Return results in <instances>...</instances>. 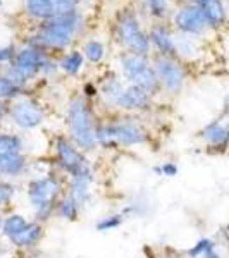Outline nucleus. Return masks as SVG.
<instances>
[{
	"label": "nucleus",
	"instance_id": "1",
	"mask_svg": "<svg viewBox=\"0 0 229 258\" xmlns=\"http://www.w3.org/2000/svg\"><path fill=\"white\" fill-rule=\"evenodd\" d=\"M81 26L83 16L78 11L48 21H41L36 35L31 40V45L40 50H64L73 43Z\"/></svg>",
	"mask_w": 229,
	"mask_h": 258
},
{
	"label": "nucleus",
	"instance_id": "2",
	"mask_svg": "<svg viewBox=\"0 0 229 258\" xmlns=\"http://www.w3.org/2000/svg\"><path fill=\"white\" fill-rule=\"evenodd\" d=\"M28 202H30L36 222L45 224L57 212L61 198L64 197V181L57 174H45L28 182Z\"/></svg>",
	"mask_w": 229,
	"mask_h": 258
},
{
	"label": "nucleus",
	"instance_id": "3",
	"mask_svg": "<svg viewBox=\"0 0 229 258\" xmlns=\"http://www.w3.org/2000/svg\"><path fill=\"white\" fill-rule=\"evenodd\" d=\"M66 122H68L69 138L76 145L81 152L88 153L93 152L97 147V124H95L93 112H91L88 102L83 97H76L69 102L68 115H66Z\"/></svg>",
	"mask_w": 229,
	"mask_h": 258
},
{
	"label": "nucleus",
	"instance_id": "4",
	"mask_svg": "<svg viewBox=\"0 0 229 258\" xmlns=\"http://www.w3.org/2000/svg\"><path fill=\"white\" fill-rule=\"evenodd\" d=\"M97 143L103 148H128L148 143V133L136 122L121 120L97 127Z\"/></svg>",
	"mask_w": 229,
	"mask_h": 258
},
{
	"label": "nucleus",
	"instance_id": "5",
	"mask_svg": "<svg viewBox=\"0 0 229 258\" xmlns=\"http://www.w3.org/2000/svg\"><path fill=\"white\" fill-rule=\"evenodd\" d=\"M119 69L123 73V78L130 85L140 86L145 91H148L150 95H155L162 90L160 81L157 78V73L153 69L148 55L124 52L119 57Z\"/></svg>",
	"mask_w": 229,
	"mask_h": 258
},
{
	"label": "nucleus",
	"instance_id": "6",
	"mask_svg": "<svg viewBox=\"0 0 229 258\" xmlns=\"http://www.w3.org/2000/svg\"><path fill=\"white\" fill-rule=\"evenodd\" d=\"M47 59L48 57L45 55L43 50L30 45V47L18 50L14 60L7 66L4 74H6L7 78H11L14 83H18V85L26 88L28 83L31 80H35L38 74H41V69H43Z\"/></svg>",
	"mask_w": 229,
	"mask_h": 258
},
{
	"label": "nucleus",
	"instance_id": "7",
	"mask_svg": "<svg viewBox=\"0 0 229 258\" xmlns=\"http://www.w3.org/2000/svg\"><path fill=\"white\" fill-rule=\"evenodd\" d=\"M118 38L128 52L141 53V55H148L150 52V38L143 31L138 18L131 12H124L121 14L118 21Z\"/></svg>",
	"mask_w": 229,
	"mask_h": 258
},
{
	"label": "nucleus",
	"instance_id": "8",
	"mask_svg": "<svg viewBox=\"0 0 229 258\" xmlns=\"http://www.w3.org/2000/svg\"><path fill=\"white\" fill-rule=\"evenodd\" d=\"M53 160L57 169L66 176H74L80 170L90 167L86 153L81 152L68 136H59L53 143Z\"/></svg>",
	"mask_w": 229,
	"mask_h": 258
},
{
	"label": "nucleus",
	"instance_id": "9",
	"mask_svg": "<svg viewBox=\"0 0 229 258\" xmlns=\"http://www.w3.org/2000/svg\"><path fill=\"white\" fill-rule=\"evenodd\" d=\"M173 23H174V28H176L181 35L191 36V38L202 36L203 33L209 30L205 16H203V12L197 2H190V4L181 6L180 9L174 12Z\"/></svg>",
	"mask_w": 229,
	"mask_h": 258
},
{
	"label": "nucleus",
	"instance_id": "10",
	"mask_svg": "<svg viewBox=\"0 0 229 258\" xmlns=\"http://www.w3.org/2000/svg\"><path fill=\"white\" fill-rule=\"evenodd\" d=\"M153 69L160 81V88L170 95H176L183 90L186 83V71L180 60L174 57H162L159 55L153 62Z\"/></svg>",
	"mask_w": 229,
	"mask_h": 258
},
{
	"label": "nucleus",
	"instance_id": "11",
	"mask_svg": "<svg viewBox=\"0 0 229 258\" xmlns=\"http://www.w3.org/2000/svg\"><path fill=\"white\" fill-rule=\"evenodd\" d=\"M9 117L23 131H33V129L40 127L45 120V112L31 98H18L9 107Z\"/></svg>",
	"mask_w": 229,
	"mask_h": 258
},
{
	"label": "nucleus",
	"instance_id": "12",
	"mask_svg": "<svg viewBox=\"0 0 229 258\" xmlns=\"http://www.w3.org/2000/svg\"><path fill=\"white\" fill-rule=\"evenodd\" d=\"M28 16L38 21H48L76 11V0H24Z\"/></svg>",
	"mask_w": 229,
	"mask_h": 258
},
{
	"label": "nucleus",
	"instance_id": "13",
	"mask_svg": "<svg viewBox=\"0 0 229 258\" xmlns=\"http://www.w3.org/2000/svg\"><path fill=\"white\" fill-rule=\"evenodd\" d=\"M229 120L219 117L205 124L198 133V138L212 153H224L229 150Z\"/></svg>",
	"mask_w": 229,
	"mask_h": 258
},
{
	"label": "nucleus",
	"instance_id": "14",
	"mask_svg": "<svg viewBox=\"0 0 229 258\" xmlns=\"http://www.w3.org/2000/svg\"><path fill=\"white\" fill-rule=\"evenodd\" d=\"M95 176H93V170L91 167H86L80 170L78 174L69 177L68 182V193L74 202L78 203V207L83 210L91 203L93 200V193H91V186H93Z\"/></svg>",
	"mask_w": 229,
	"mask_h": 258
},
{
	"label": "nucleus",
	"instance_id": "15",
	"mask_svg": "<svg viewBox=\"0 0 229 258\" xmlns=\"http://www.w3.org/2000/svg\"><path fill=\"white\" fill-rule=\"evenodd\" d=\"M152 105V95L148 91H145L143 88L136 85H130L128 83L126 88H124L123 95L119 97L118 103L116 107L121 110H126V112H141V110H147Z\"/></svg>",
	"mask_w": 229,
	"mask_h": 258
},
{
	"label": "nucleus",
	"instance_id": "16",
	"mask_svg": "<svg viewBox=\"0 0 229 258\" xmlns=\"http://www.w3.org/2000/svg\"><path fill=\"white\" fill-rule=\"evenodd\" d=\"M207 19V24L212 30H219L227 21V6L224 0H197Z\"/></svg>",
	"mask_w": 229,
	"mask_h": 258
},
{
	"label": "nucleus",
	"instance_id": "17",
	"mask_svg": "<svg viewBox=\"0 0 229 258\" xmlns=\"http://www.w3.org/2000/svg\"><path fill=\"white\" fill-rule=\"evenodd\" d=\"M150 45L157 48L162 57H176V38L165 26H153L148 33Z\"/></svg>",
	"mask_w": 229,
	"mask_h": 258
},
{
	"label": "nucleus",
	"instance_id": "18",
	"mask_svg": "<svg viewBox=\"0 0 229 258\" xmlns=\"http://www.w3.org/2000/svg\"><path fill=\"white\" fill-rule=\"evenodd\" d=\"M28 169V157L21 153H9L0 157V176L4 177H19Z\"/></svg>",
	"mask_w": 229,
	"mask_h": 258
},
{
	"label": "nucleus",
	"instance_id": "19",
	"mask_svg": "<svg viewBox=\"0 0 229 258\" xmlns=\"http://www.w3.org/2000/svg\"><path fill=\"white\" fill-rule=\"evenodd\" d=\"M45 231H43V224L36 222V220H31L30 227L19 236L18 239L14 241V246L18 249H23V251H30V249L36 248L40 244L41 238H43Z\"/></svg>",
	"mask_w": 229,
	"mask_h": 258
},
{
	"label": "nucleus",
	"instance_id": "20",
	"mask_svg": "<svg viewBox=\"0 0 229 258\" xmlns=\"http://www.w3.org/2000/svg\"><path fill=\"white\" fill-rule=\"evenodd\" d=\"M188 258H222L219 243L212 238H200L197 243L186 249Z\"/></svg>",
	"mask_w": 229,
	"mask_h": 258
},
{
	"label": "nucleus",
	"instance_id": "21",
	"mask_svg": "<svg viewBox=\"0 0 229 258\" xmlns=\"http://www.w3.org/2000/svg\"><path fill=\"white\" fill-rule=\"evenodd\" d=\"M31 220H28L24 215L21 214H11L4 219V226H2V234L11 241V244L30 227Z\"/></svg>",
	"mask_w": 229,
	"mask_h": 258
},
{
	"label": "nucleus",
	"instance_id": "22",
	"mask_svg": "<svg viewBox=\"0 0 229 258\" xmlns=\"http://www.w3.org/2000/svg\"><path fill=\"white\" fill-rule=\"evenodd\" d=\"M124 88H126L124 81H121L119 78L112 76V78H109V80L103 81L102 88H100V97L103 98V102L105 103L116 107V103H118L119 97L123 95Z\"/></svg>",
	"mask_w": 229,
	"mask_h": 258
},
{
	"label": "nucleus",
	"instance_id": "23",
	"mask_svg": "<svg viewBox=\"0 0 229 258\" xmlns=\"http://www.w3.org/2000/svg\"><path fill=\"white\" fill-rule=\"evenodd\" d=\"M83 66H85V55L80 50H73V52L66 53L59 62V69L69 76H76L83 69Z\"/></svg>",
	"mask_w": 229,
	"mask_h": 258
},
{
	"label": "nucleus",
	"instance_id": "24",
	"mask_svg": "<svg viewBox=\"0 0 229 258\" xmlns=\"http://www.w3.org/2000/svg\"><path fill=\"white\" fill-rule=\"evenodd\" d=\"M57 215H59L61 219L68 220V222H76L78 219H80V214H81V209L78 207V203L74 202L73 198L69 197V195H64V197L61 198L59 205H57Z\"/></svg>",
	"mask_w": 229,
	"mask_h": 258
},
{
	"label": "nucleus",
	"instance_id": "25",
	"mask_svg": "<svg viewBox=\"0 0 229 258\" xmlns=\"http://www.w3.org/2000/svg\"><path fill=\"white\" fill-rule=\"evenodd\" d=\"M24 86L18 85L7 78L6 74H0V100L2 102H9V100H18L23 97Z\"/></svg>",
	"mask_w": 229,
	"mask_h": 258
},
{
	"label": "nucleus",
	"instance_id": "26",
	"mask_svg": "<svg viewBox=\"0 0 229 258\" xmlns=\"http://www.w3.org/2000/svg\"><path fill=\"white\" fill-rule=\"evenodd\" d=\"M24 150V141L19 135L0 133V157L9 153H21Z\"/></svg>",
	"mask_w": 229,
	"mask_h": 258
},
{
	"label": "nucleus",
	"instance_id": "27",
	"mask_svg": "<svg viewBox=\"0 0 229 258\" xmlns=\"http://www.w3.org/2000/svg\"><path fill=\"white\" fill-rule=\"evenodd\" d=\"M200 53V48L197 45V38L181 35L176 38V55L185 57V59H195Z\"/></svg>",
	"mask_w": 229,
	"mask_h": 258
},
{
	"label": "nucleus",
	"instance_id": "28",
	"mask_svg": "<svg viewBox=\"0 0 229 258\" xmlns=\"http://www.w3.org/2000/svg\"><path fill=\"white\" fill-rule=\"evenodd\" d=\"M83 55L85 59L90 62V64H98L102 62V59L105 57V47H103L102 41L98 40H90L85 43L83 47Z\"/></svg>",
	"mask_w": 229,
	"mask_h": 258
},
{
	"label": "nucleus",
	"instance_id": "29",
	"mask_svg": "<svg viewBox=\"0 0 229 258\" xmlns=\"http://www.w3.org/2000/svg\"><path fill=\"white\" fill-rule=\"evenodd\" d=\"M124 219H126V214H124V212L110 214V215H105V217L100 219L98 222L95 224V227H97V231H100V232H109V231L118 229L121 224L124 222Z\"/></svg>",
	"mask_w": 229,
	"mask_h": 258
},
{
	"label": "nucleus",
	"instance_id": "30",
	"mask_svg": "<svg viewBox=\"0 0 229 258\" xmlns=\"http://www.w3.org/2000/svg\"><path fill=\"white\" fill-rule=\"evenodd\" d=\"M14 195H16V186L9 181L0 179V210L9 205L12 198H14Z\"/></svg>",
	"mask_w": 229,
	"mask_h": 258
},
{
	"label": "nucleus",
	"instance_id": "31",
	"mask_svg": "<svg viewBox=\"0 0 229 258\" xmlns=\"http://www.w3.org/2000/svg\"><path fill=\"white\" fill-rule=\"evenodd\" d=\"M147 2V7L150 11V14L153 18H164L169 11V0H145Z\"/></svg>",
	"mask_w": 229,
	"mask_h": 258
},
{
	"label": "nucleus",
	"instance_id": "32",
	"mask_svg": "<svg viewBox=\"0 0 229 258\" xmlns=\"http://www.w3.org/2000/svg\"><path fill=\"white\" fill-rule=\"evenodd\" d=\"M178 165L174 164V162H164V164L157 165L155 169H153V172L157 174V176L160 177H174L178 176Z\"/></svg>",
	"mask_w": 229,
	"mask_h": 258
},
{
	"label": "nucleus",
	"instance_id": "33",
	"mask_svg": "<svg viewBox=\"0 0 229 258\" xmlns=\"http://www.w3.org/2000/svg\"><path fill=\"white\" fill-rule=\"evenodd\" d=\"M16 53H18V50H16L14 45H4V47H0V64H11L14 60Z\"/></svg>",
	"mask_w": 229,
	"mask_h": 258
},
{
	"label": "nucleus",
	"instance_id": "34",
	"mask_svg": "<svg viewBox=\"0 0 229 258\" xmlns=\"http://www.w3.org/2000/svg\"><path fill=\"white\" fill-rule=\"evenodd\" d=\"M83 91H85V97H97L98 95V90H97V86L95 85H91V83H88V85H85V88H83Z\"/></svg>",
	"mask_w": 229,
	"mask_h": 258
},
{
	"label": "nucleus",
	"instance_id": "35",
	"mask_svg": "<svg viewBox=\"0 0 229 258\" xmlns=\"http://www.w3.org/2000/svg\"><path fill=\"white\" fill-rule=\"evenodd\" d=\"M220 117L229 120V95L224 98V102H222V112H220Z\"/></svg>",
	"mask_w": 229,
	"mask_h": 258
},
{
	"label": "nucleus",
	"instance_id": "36",
	"mask_svg": "<svg viewBox=\"0 0 229 258\" xmlns=\"http://www.w3.org/2000/svg\"><path fill=\"white\" fill-rule=\"evenodd\" d=\"M6 115H9V107H7L6 102H2V100H0V122H2Z\"/></svg>",
	"mask_w": 229,
	"mask_h": 258
},
{
	"label": "nucleus",
	"instance_id": "37",
	"mask_svg": "<svg viewBox=\"0 0 229 258\" xmlns=\"http://www.w3.org/2000/svg\"><path fill=\"white\" fill-rule=\"evenodd\" d=\"M2 226H4V217H2V212H0V232H2Z\"/></svg>",
	"mask_w": 229,
	"mask_h": 258
},
{
	"label": "nucleus",
	"instance_id": "38",
	"mask_svg": "<svg viewBox=\"0 0 229 258\" xmlns=\"http://www.w3.org/2000/svg\"><path fill=\"white\" fill-rule=\"evenodd\" d=\"M226 6H227V11H229V0H226Z\"/></svg>",
	"mask_w": 229,
	"mask_h": 258
},
{
	"label": "nucleus",
	"instance_id": "39",
	"mask_svg": "<svg viewBox=\"0 0 229 258\" xmlns=\"http://www.w3.org/2000/svg\"><path fill=\"white\" fill-rule=\"evenodd\" d=\"M191 2H197V0H191Z\"/></svg>",
	"mask_w": 229,
	"mask_h": 258
},
{
	"label": "nucleus",
	"instance_id": "40",
	"mask_svg": "<svg viewBox=\"0 0 229 258\" xmlns=\"http://www.w3.org/2000/svg\"><path fill=\"white\" fill-rule=\"evenodd\" d=\"M227 138H229V135H227Z\"/></svg>",
	"mask_w": 229,
	"mask_h": 258
},
{
	"label": "nucleus",
	"instance_id": "41",
	"mask_svg": "<svg viewBox=\"0 0 229 258\" xmlns=\"http://www.w3.org/2000/svg\"><path fill=\"white\" fill-rule=\"evenodd\" d=\"M0 2H2V0H0Z\"/></svg>",
	"mask_w": 229,
	"mask_h": 258
}]
</instances>
